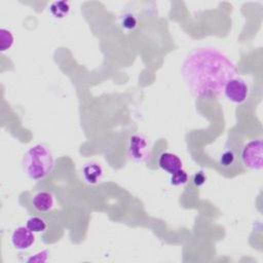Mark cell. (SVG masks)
Here are the masks:
<instances>
[{
	"label": "cell",
	"instance_id": "3957f363",
	"mask_svg": "<svg viewBox=\"0 0 263 263\" xmlns=\"http://www.w3.org/2000/svg\"><path fill=\"white\" fill-rule=\"evenodd\" d=\"M263 143L261 139L251 140L240 151V161L249 170L259 171L262 168Z\"/></svg>",
	"mask_w": 263,
	"mask_h": 263
},
{
	"label": "cell",
	"instance_id": "30bf717a",
	"mask_svg": "<svg viewBox=\"0 0 263 263\" xmlns=\"http://www.w3.org/2000/svg\"><path fill=\"white\" fill-rule=\"evenodd\" d=\"M82 175L88 184H97L103 176V168L97 162H88L83 165Z\"/></svg>",
	"mask_w": 263,
	"mask_h": 263
},
{
	"label": "cell",
	"instance_id": "5bb4252c",
	"mask_svg": "<svg viewBox=\"0 0 263 263\" xmlns=\"http://www.w3.org/2000/svg\"><path fill=\"white\" fill-rule=\"evenodd\" d=\"M187 180H188V175L183 168L178 170L177 172L171 174V178H170V182L174 186L183 185L187 182Z\"/></svg>",
	"mask_w": 263,
	"mask_h": 263
},
{
	"label": "cell",
	"instance_id": "277c9868",
	"mask_svg": "<svg viewBox=\"0 0 263 263\" xmlns=\"http://www.w3.org/2000/svg\"><path fill=\"white\" fill-rule=\"evenodd\" d=\"M225 97L232 103H243L249 96V86L247 82L240 77L231 78L224 86Z\"/></svg>",
	"mask_w": 263,
	"mask_h": 263
},
{
	"label": "cell",
	"instance_id": "5b68a950",
	"mask_svg": "<svg viewBox=\"0 0 263 263\" xmlns=\"http://www.w3.org/2000/svg\"><path fill=\"white\" fill-rule=\"evenodd\" d=\"M127 153L130 159L136 162H144L150 157L149 144L142 135H133L128 140Z\"/></svg>",
	"mask_w": 263,
	"mask_h": 263
},
{
	"label": "cell",
	"instance_id": "8fae6325",
	"mask_svg": "<svg viewBox=\"0 0 263 263\" xmlns=\"http://www.w3.org/2000/svg\"><path fill=\"white\" fill-rule=\"evenodd\" d=\"M26 226L34 233L43 232L47 228V224L44 221V219L40 217H31L27 220Z\"/></svg>",
	"mask_w": 263,
	"mask_h": 263
},
{
	"label": "cell",
	"instance_id": "9a60e30c",
	"mask_svg": "<svg viewBox=\"0 0 263 263\" xmlns=\"http://www.w3.org/2000/svg\"><path fill=\"white\" fill-rule=\"evenodd\" d=\"M52 4L54 6H57V8H53V7L50 6V11H51L53 16H55V17H64L69 12L70 8H69V4L67 2L65 3V5L63 7H61L63 5V2H54Z\"/></svg>",
	"mask_w": 263,
	"mask_h": 263
},
{
	"label": "cell",
	"instance_id": "52a82bcc",
	"mask_svg": "<svg viewBox=\"0 0 263 263\" xmlns=\"http://www.w3.org/2000/svg\"><path fill=\"white\" fill-rule=\"evenodd\" d=\"M10 240L14 249L23 251L29 249L34 243L35 235L27 226H18L13 230Z\"/></svg>",
	"mask_w": 263,
	"mask_h": 263
},
{
	"label": "cell",
	"instance_id": "ba28073f",
	"mask_svg": "<svg viewBox=\"0 0 263 263\" xmlns=\"http://www.w3.org/2000/svg\"><path fill=\"white\" fill-rule=\"evenodd\" d=\"M158 166L163 171L173 174L182 168V160L172 152H162L158 157Z\"/></svg>",
	"mask_w": 263,
	"mask_h": 263
},
{
	"label": "cell",
	"instance_id": "7c38bea8",
	"mask_svg": "<svg viewBox=\"0 0 263 263\" xmlns=\"http://www.w3.org/2000/svg\"><path fill=\"white\" fill-rule=\"evenodd\" d=\"M13 41H14V38H13L12 33L7 29L2 28L0 30V49H1V51H5V50L9 49L12 46Z\"/></svg>",
	"mask_w": 263,
	"mask_h": 263
},
{
	"label": "cell",
	"instance_id": "9c48e42d",
	"mask_svg": "<svg viewBox=\"0 0 263 263\" xmlns=\"http://www.w3.org/2000/svg\"><path fill=\"white\" fill-rule=\"evenodd\" d=\"M53 196L51 193L47 191H40L37 192L32 197V204L34 209L40 213L49 212L53 208Z\"/></svg>",
	"mask_w": 263,
	"mask_h": 263
},
{
	"label": "cell",
	"instance_id": "4fadbf2b",
	"mask_svg": "<svg viewBox=\"0 0 263 263\" xmlns=\"http://www.w3.org/2000/svg\"><path fill=\"white\" fill-rule=\"evenodd\" d=\"M120 25L123 29H125L127 31H133L136 29V27L138 25V21L134 14L125 13L120 18Z\"/></svg>",
	"mask_w": 263,
	"mask_h": 263
},
{
	"label": "cell",
	"instance_id": "7a4b0ae2",
	"mask_svg": "<svg viewBox=\"0 0 263 263\" xmlns=\"http://www.w3.org/2000/svg\"><path fill=\"white\" fill-rule=\"evenodd\" d=\"M53 156L45 144H36L24 154L22 165L25 175L34 181L44 179L53 167Z\"/></svg>",
	"mask_w": 263,
	"mask_h": 263
},
{
	"label": "cell",
	"instance_id": "8992f818",
	"mask_svg": "<svg viewBox=\"0 0 263 263\" xmlns=\"http://www.w3.org/2000/svg\"><path fill=\"white\" fill-rule=\"evenodd\" d=\"M218 162L219 165L226 171H233L234 168H237L240 162V151L237 148V145L228 141L219 155Z\"/></svg>",
	"mask_w": 263,
	"mask_h": 263
},
{
	"label": "cell",
	"instance_id": "2e32d148",
	"mask_svg": "<svg viewBox=\"0 0 263 263\" xmlns=\"http://www.w3.org/2000/svg\"><path fill=\"white\" fill-rule=\"evenodd\" d=\"M205 180H206V177H205V175L203 174L202 171H199V172L195 173L193 178H192V181H193V183L196 187L202 186L205 183Z\"/></svg>",
	"mask_w": 263,
	"mask_h": 263
},
{
	"label": "cell",
	"instance_id": "6da1fadb",
	"mask_svg": "<svg viewBox=\"0 0 263 263\" xmlns=\"http://www.w3.org/2000/svg\"><path fill=\"white\" fill-rule=\"evenodd\" d=\"M182 77L192 95L210 99L218 97L225 84L237 76L235 65L215 48L201 47L189 52L181 67Z\"/></svg>",
	"mask_w": 263,
	"mask_h": 263
}]
</instances>
